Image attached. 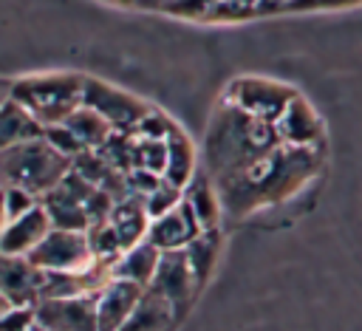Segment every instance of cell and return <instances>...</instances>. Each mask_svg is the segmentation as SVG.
I'll return each instance as SVG.
<instances>
[{
    "label": "cell",
    "instance_id": "11",
    "mask_svg": "<svg viewBox=\"0 0 362 331\" xmlns=\"http://www.w3.org/2000/svg\"><path fill=\"white\" fill-rule=\"evenodd\" d=\"M34 320L45 331H99L96 294L40 300L34 306Z\"/></svg>",
    "mask_w": 362,
    "mask_h": 331
},
{
    "label": "cell",
    "instance_id": "27",
    "mask_svg": "<svg viewBox=\"0 0 362 331\" xmlns=\"http://www.w3.org/2000/svg\"><path fill=\"white\" fill-rule=\"evenodd\" d=\"M221 0H161V14L187 17V20H209Z\"/></svg>",
    "mask_w": 362,
    "mask_h": 331
},
{
    "label": "cell",
    "instance_id": "18",
    "mask_svg": "<svg viewBox=\"0 0 362 331\" xmlns=\"http://www.w3.org/2000/svg\"><path fill=\"white\" fill-rule=\"evenodd\" d=\"M167 167H164V181L175 184V187H187L192 181V175L198 173V153L192 139L187 136V130L175 122L167 133Z\"/></svg>",
    "mask_w": 362,
    "mask_h": 331
},
{
    "label": "cell",
    "instance_id": "33",
    "mask_svg": "<svg viewBox=\"0 0 362 331\" xmlns=\"http://www.w3.org/2000/svg\"><path fill=\"white\" fill-rule=\"evenodd\" d=\"M362 6V0H294L283 8V14H303V11H337V8H354Z\"/></svg>",
    "mask_w": 362,
    "mask_h": 331
},
{
    "label": "cell",
    "instance_id": "34",
    "mask_svg": "<svg viewBox=\"0 0 362 331\" xmlns=\"http://www.w3.org/2000/svg\"><path fill=\"white\" fill-rule=\"evenodd\" d=\"M294 0H260L255 8V17H272V14H283L286 6H291Z\"/></svg>",
    "mask_w": 362,
    "mask_h": 331
},
{
    "label": "cell",
    "instance_id": "40",
    "mask_svg": "<svg viewBox=\"0 0 362 331\" xmlns=\"http://www.w3.org/2000/svg\"><path fill=\"white\" fill-rule=\"evenodd\" d=\"M0 187H3V178H0Z\"/></svg>",
    "mask_w": 362,
    "mask_h": 331
},
{
    "label": "cell",
    "instance_id": "13",
    "mask_svg": "<svg viewBox=\"0 0 362 331\" xmlns=\"http://www.w3.org/2000/svg\"><path fill=\"white\" fill-rule=\"evenodd\" d=\"M42 291V272L28 257H8L0 255V294L11 306L34 308Z\"/></svg>",
    "mask_w": 362,
    "mask_h": 331
},
{
    "label": "cell",
    "instance_id": "38",
    "mask_svg": "<svg viewBox=\"0 0 362 331\" xmlns=\"http://www.w3.org/2000/svg\"><path fill=\"white\" fill-rule=\"evenodd\" d=\"M6 308H11V303H8V300H6V297H3V294H0V314H3V311H6Z\"/></svg>",
    "mask_w": 362,
    "mask_h": 331
},
{
    "label": "cell",
    "instance_id": "16",
    "mask_svg": "<svg viewBox=\"0 0 362 331\" xmlns=\"http://www.w3.org/2000/svg\"><path fill=\"white\" fill-rule=\"evenodd\" d=\"M105 221H107L110 229L116 232V238H119V243H122L124 252H127L130 246L147 240L150 215H147V209H144V198H139V195H130V192H127L124 198H119Z\"/></svg>",
    "mask_w": 362,
    "mask_h": 331
},
{
    "label": "cell",
    "instance_id": "2",
    "mask_svg": "<svg viewBox=\"0 0 362 331\" xmlns=\"http://www.w3.org/2000/svg\"><path fill=\"white\" fill-rule=\"evenodd\" d=\"M277 144L280 139L274 124L260 122L221 99L204 136V170L212 175V181L235 178L255 167Z\"/></svg>",
    "mask_w": 362,
    "mask_h": 331
},
{
    "label": "cell",
    "instance_id": "21",
    "mask_svg": "<svg viewBox=\"0 0 362 331\" xmlns=\"http://www.w3.org/2000/svg\"><path fill=\"white\" fill-rule=\"evenodd\" d=\"M178 323L181 320L173 311V306L164 303L150 289H144L141 300L136 303V308L130 311V317L124 320V325L119 331H173Z\"/></svg>",
    "mask_w": 362,
    "mask_h": 331
},
{
    "label": "cell",
    "instance_id": "7",
    "mask_svg": "<svg viewBox=\"0 0 362 331\" xmlns=\"http://www.w3.org/2000/svg\"><path fill=\"white\" fill-rule=\"evenodd\" d=\"M82 105L93 108L110 127L113 133H133L141 119L153 110V105L147 99H141L133 91H124L107 79L90 76L85 74V93H82Z\"/></svg>",
    "mask_w": 362,
    "mask_h": 331
},
{
    "label": "cell",
    "instance_id": "14",
    "mask_svg": "<svg viewBox=\"0 0 362 331\" xmlns=\"http://www.w3.org/2000/svg\"><path fill=\"white\" fill-rule=\"evenodd\" d=\"M141 294H144L141 286L110 277L96 291V323H99V331H119L124 325V320L130 317V311L136 308V303L141 300Z\"/></svg>",
    "mask_w": 362,
    "mask_h": 331
},
{
    "label": "cell",
    "instance_id": "36",
    "mask_svg": "<svg viewBox=\"0 0 362 331\" xmlns=\"http://www.w3.org/2000/svg\"><path fill=\"white\" fill-rule=\"evenodd\" d=\"M11 99V76H0V105Z\"/></svg>",
    "mask_w": 362,
    "mask_h": 331
},
{
    "label": "cell",
    "instance_id": "39",
    "mask_svg": "<svg viewBox=\"0 0 362 331\" xmlns=\"http://www.w3.org/2000/svg\"><path fill=\"white\" fill-rule=\"evenodd\" d=\"M34 331H45V328H40V325H34Z\"/></svg>",
    "mask_w": 362,
    "mask_h": 331
},
{
    "label": "cell",
    "instance_id": "12",
    "mask_svg": "<svg viewBox=\"0 0 362 331\" xmlns=\"http://www.w3.org/2000/svg\"><path fill=\"white\" fill-rule=\"evenodd\" d=\"M201 223L195 218V212L181 201L173 212L153 218L147 226V240L158 249V252H184L198 235H201Z\"/></svg>",
    "mask_w": 362,
    "mask_h": 331
},
{
    "label": "cell",
    "instance_id": "23",
    "mask_svg": "<svg viewBox=\"0 0 362 331\" xmlns=\"http://www.w3.org/2000/svg\"><path fill=\"white\" fill-rule=\"evenodd\" d=\"M62 124L82 141L85 150H99V147L113 136V127H110L93 108H88V105H79Z\"/></svg>",
    "mask_w": 362,
    "mask_h": 331
},
{
    "label": "cell",
    "instance_id": "8",
    "mask_svg": "<svg viewBox=\"0 0 362 331\" xmlns=\"http://www.w3.org/2000/svg\"><path fill=\"white\" fill-rule=\"evenodd\" d=\"M28 260L40 272H82V269H90L96 263L85 232L54 229V226L40 240V246L28 255Z\"/></svg>",
    "mask_w": 362,
    "mask_h": 331
},
{
    "label": "cell",
    "instance_id": "9",
    "mask_svg": "<svg viewBox=\"0 0 362 331\" xmlns=\"http://www.w3.org/2000/svg\"><path fill=\"white\" fill-rule=\"evenodd\" d=\"M147 289L153 294H158L164 303H170L173 311L178 314V320L187 314V308L192 306L195 294L201 291V286H198L184 252H161L156 277H153V283Z\"/></svg>",
    "mask_w": 362,
    "mask_h": 331
},
{
    "label": "cell",
    "instance_id": "37",
    "mask_svg": "<svg viewBox=\"0 0 362 331\" xmlns=\"http://www.w3.org/2000/svg\"><path fill=\"white\" fill-rule=\"evenodd\" d=\"M8 226V212H6V198H3V187H0V235Z\"/></svg>",
    "mask_w": 362,
    "mask_h": 331
},
{
    "label": "cell",
    "instance_id": "32",
    "mask_svg": "<svg viewBox=\"0 0 362 331\" xmlns=\"http://www.w3.org/2000/svg\"><path fill=\"white\" fill-rule=\"evenodd\" d=\"M34 308L28 306H11L0 314V331H34Z\"/></svg>",
    "mask_w": 362,
    "mask_h": 331
},
{
    "label": "cell",
    "instance_id": "30",
    "mask_svg": "<svg viewBox=\"0 0 362 331\" xmlns=\"http://www.w3.org/2000/svg\"><path fill=\"white\" fill-rule=\"evenodd\" d=\"M173 124H175V119H170L164 110L153 108V110L141 119V124L133 130V136H141V139H161V141H164Z\"/></svg>",
    "mask_w": 362,
    "mask_h": 331
},
{
    "label": "cell",
    "instance_id": "10",
    "mask_svg": "<svg viewBox=\"0 0 362 331\" xmlns=\"http://www.w3.org/2000/svg\"><path fill=\"white\" fill-rule=\"evenodd\" d=\"M277 139L286 147H297V150H325V124L320 110L303 96L297 93L286 110L280 113V119L274 122Z\"/></svg>",
    "mask_w": 362,
    "mask_h": 331
},
{
    "label": "cell",
    "instance_id": "22",
    "mask_svg": "<svg viewBox=\"0 0 362 331\" xmlns=\"http://www.w3.org/2000/svg\"><path fill=\"white\" fill-rule=\"evenodd\" d=\"M40 136H42V124L20 102L8 99L0 105V153L14 144L40 139Z\"/></svg>",
    "mask_w": 362,
    "mask_h": 331
},
{
    "label": "cell",
    "instance_id": "31",
    "mask_svg": "<svg viewBox=\"0 0 362 331\" xmlns=\"http://www.w3.org/2000/svg\"><path fill=\"white\" fill-rule=\"evenodd\" d=\"M3 198H6V212H8V221L31 212L34 207H40V198L31 195L28 190H20V187H3Z\"/></svg>",
    "mask_w": 362,
    "mask_h": 331
},
{
    "label": "cell",
    "instance_id": "20",
    "mask_svg": "<svg viewBox=\"0 0 362 331\" xmlns=\"http://www.w3.org/2000/svg\"><path fill=\"white\" fill-rule=\"evenodd\" d=\"M158 260H161V252L150 240H141V243L130 246L127 252H122L110 263V277L127 280V283H136V286L147 289L153 283V277H156Z\"/></svg>",
    "mask_w": 362,
    "mask_h": 331
},
{
    "label": "cell",
    "instance_id": "6",
    "mask_svg": "<svg viewBox=\"0 0 362 331\" xmlns=\"http://www.w3.org/2000/svg\"><path fill=\"white\" fill-rule=\"evenodd\" d=\"M300 91L288 82L272 79V76H257V74H240L235 79L226 82L221 99L260 122L274 124L280 119V113L286 110V105L297 96Z\"/></svg>",
    "mask_w": 362,
    "mask_h": 331
},
{
    "label": "cell",
    "instance_id": "35",
    "mask_svg": "<svg viewBox=\"0 0 362 331\" xmlns=\"http://www.w3.org/2000/svg\"><path fill=\"white\" fill-rule=\"evenodd\" d=\"M113 6H122V8H144V11H158L161 8V0H107Z\"/></svg>",
    "mask_w": 362,
    "mask_h": 331
},
{
    "label": "cell",
    "instance_id": "1",
    "mask_svg": "<svg viewBox=\"0 0 362 331\" xmlns=\"http://www.w3.org/2000/svg\"><path fill=\"white\" fill-rule=\"evenodd\" d=\"M322 161L325 150H297L277 144L246 173L226 181H215L223 215L246 218L257 209H269L274 204L288 201L320 173Z\"/></svg>",
    "mask_w": 362,
    "mask_h": 331
},
{
    "label": "cell",
    "instance_id": "19",
    "mask_svg": "<svg viewBox=\"0 0 362 331\" xmlns=\"http://www.w3.org/2000/svg\"><path fill=\"white\" fill-rule=\"evenodd\" d=\"M71 170L76 175H82L88 184H93L96 190L107 192L113 201H119V198L127 195V178H124V173H119L99 150H85L82 156H76L74 164H71Z\"/></svg>",
    "mask_w": 362,
    "mask_h": 331
},
{
    "label": "cell",
    "instance_id": "24",
    "mask_svg": "<svg viewBox=\"0 0 362 331\" xmlns=\"http://www.w3.org/2000/svg\"><path fill=\"white\" fill-rule=\"evenodd\" d=\"M218 252H221V229H204L187 249V263L198 280V286L204 289V283L209 280L212 269H215V260H218Z\"/></svg>",
    "mask_w": 362,
    "mask_h": 331
},
{
    "label": "cell",
    "instance_id": "3",
    "mask_svg": "<svg viewBox=\"0 0 362 331\" xmlns=\"http://www.w3.org/2000/svg\"><path fill=\"white\" fill-rule=\"evenodd\" d=\"M85 93V74L76 71H42L11 79V99L20 102L40 124H62L79 105Z\"/></svg>",
    "mask_w": 362,
    "mask_h": 331
},
{
    "label": "cell",
    "instance_id": "25",
    "mask_svg": "<svg viewBox=\"0 0 362 331\" xmlns=\"http://www.w3.org/2000/svg\"><path fill=\"white\" fill-rule=\"evenodd\" d=\"M167 167V141L133 136V170H147L164 178Z\"/></svg>",
    "mask_w": 362,
    "mask_h": 331
},
{
    "label": "cell",
    "instance_id": "28",
    "mask_svg": "<svg viewBox=\"0 0 362 331\" xmlns=\"http://www.w3.org/2000/svg\"><path fill=\"white\" fill-rule=\"evenodd\" d=\"M42 136H45V141L57 150V153H62L65 158H76V156H82L85 153V147H82V141L65 127V124H54V127H45L42 130Z\"/></svg>",
    "mask_w": 362,
    "mask_h": 331
},
{
    "label": "cell",
    "instance_id": "29",
    "mask_svg": "<svg viewBox=\"0 0 362 331\" xmlns=\"http://www.w3.org/2000/svg\"><path fill=\"white\" fill-rule=\"evenodd\" d=\"M260 0H221L218 8L212 11L209 20H218V23H238V20H252L255 17V8H257Z\"/></svg>",
    "mask_w": 362,
    "mask_h": 331
},
{
    "label": "cell",
    "instance_id": "4",
    "mask_svg": "<svg viewBox=\"0 0 362 331\" xmlns=\"http://www.w3.org/2000/svg\"><path fill=\"white\" fill-rule=\"evenodd\" d=\"M71 158L57 153L45 136H40L0 153V178L3 187H20L42 198L71 173Z\"/></svg>",
    "mask_w": 362,
    "mask_h": 331
},
{
    "label": "cell",
    "instance_id": "26",
    "mask_svg": "<svg viewBox=\"0 0 362 331\" xmlns=\"http://www.w3.org/2000/svg\"><path fill=\"white\" fill-rule=\"evenodd\" d=\"M181 201H184V190L161 178V184L144 195V209H147V215H150V221H153V218H161V215L173 212Z\"/></svg>",
    "mask_w": 362,
    "mask_h": 331
},
{
    "label": "cell",
    "instance_id": "15",
    "mask_svg": "<svg viewBox=\"0 0 362 331\" xmlns=\"http://www.w3.org/2000/svg\"><path fill=\"white\" fill-rule=\"evenodd\" d=\"M48 232H51V221H48V215H45V209H42V204H40V207H34L31 212H25V215L8 221V226H6L3 235H0V255H8V257H28V255L40 246V240H42Z\"/></svg>",
    "mask_w": 362,
    "mask_h": 331
},
{
    "label": "cell",
    "instance_id": "17",
    "mask_svg": "<svg viewBox=\"0 0 362 331\" xmlns=\"http://www.w3.org/2000/svg\"><path fill=\"white\" fill-rule=\"evenodd\" d=\"M184 204L195 212L201 229H221L223 204H221V195H218V187H215L212 175L204 167H198L192 181L184 187Z\"/></svg>",
    "mask_w": 362,
    "mask_h": 331
},
{
    "label": "cell",
    "instance_id": "5",
    "mask_svg": "<svg viewBox=\"0 0 362 331\" xmlns=\"http://www.w3.org/2000/svg\"><path fill=\"white\" fill-rule=\"evenodd\" d=\"M40 204L54 229L88 232L93 223H99L110 215L116 201L71 170L48 195L40 198Z\"/></svg>",
    "mask_w": 362,
    "mask_h": 331
}]
</instances>
